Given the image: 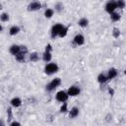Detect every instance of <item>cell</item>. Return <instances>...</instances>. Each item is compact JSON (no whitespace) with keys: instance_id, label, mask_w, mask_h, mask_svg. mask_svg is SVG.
I'll list each match as a JSON object with an SVG mask.
<instances>
[{"instance_id":"obj_1","label":"cell","mask_w":126,"mask_h":126,"mask_svg":"<svg viewBox=\"0 0 126 126\" xmlns=\"http://www.w3.org/2000/svg\"><path fill=\"white\" fill-rule=\"evenodd\" d=\"M59 71V66L55 62H48L44 66V73L46 75H53Z\"/></svg>"},{"instance_id":"obj_2","label":"cell","mask_w":126,"mask_h":126,"mask_svg":"<svg viewBox=\"0 0 126 126\" xmlns=\"http://www.w3.org/2000/svg\"><path fill=\"white\" fill-rule=\"evenodd\" d=\"M61 79L59 78V77H56V78H54V79H52L48 84H46V86H45V90H46V92H49V93H51V92H53V91H55L60 85H61Z\"/></svg>"},{"instance_id":"obj_3","label":"cell","mask_w":126,"mask_h":126,"mask_svg":"<svg viewBox=\"0 0 126 126\" xmlns=\"http://www.w3.org/2000/svg\"><path fill=\"white\" fill-rule=\"evenodd\" d=\"M63 27H64V25L61 24V23H56V24H54V25L51 27V30H50V36H51V38H56V37H58L59 32H60V31L62 30Z\"/></svg>"},{"instance_id":"obj_4","label":"cell","mask_w":126,"mask_h":126,"mask_svg":"<svg viewBox=\"0 0 126 126\" xmlns=\"http://www.w3.org/2000/svg\"><path fill=\"white\" fill-rule=\"evenodd\" d=\"M69 98V94L67 93V91H64V90H61V91H58L56 94H55V99L61 103L63 102H66Z\"/></svg>"},{"instance_id":"obj_5","label":"cell","mask_w":126,"mask_h":126,"mask_svg":"<svg viewBox=\"0 0 126 126\" xmlns=\"http://www.w3.org/2000/svg\"><path fill=\"white\" fill-rule=\"evenodd\" d=\"M117 9V5H116V0H108L104 6V10L106 13H108L109 15L111 13H113L114 11H116Z\"/></svg>"},{"instance_id":"obj_6","label":"cell","mask_w":126,"mask_h":126,"mask_svg":"<svg viewBox=\"0 0 126 126\" xmlns=\"http://www.w3.org/2000/svg\"><path fill=\"white\" fill-rule=\"evenodd\" d=\"M41 7H42V5H41V3L39 1H36V0L35 1H32L28 5V11H30V12H35V11L40 10Z\"/></svg>"},{"instance_id":"obj_7","label":"cell","mask_w":126,"mask_h":126,"mask_svg":"<svg viewBox=\"0 0 126 126\" xmlns=\"http://www.w3.org/2000/svg\"><path fill=\"white\" fill-rule=\"evenodd\" d=\"M67 93H68L69 96H77V95L80 94V93H81V89H80V87L74 85V86H71V87L68 88Z\"/></svg>"},{"instance_id":"obj_8","label":"cell","mask_w":126,"mask_h":126,"mask_svg":"<svg viewBox=\"0 0 126 126\" xmlns=\"http://www.w3.org/2000/svg\"><path fill=\"white\" fill-rule=\"evenodd\" d=\"M73 41H74V43H75L76 45L81 46V45H84V44H85L86 39H85V36H84L82 33H77V34L74 36Z\"/></svg>"},{"instance_id":"obj_9","label":"cell","mask_w":126,"mask_h":126,"mask_svg":"<svg viewBox=\"0 0 126 126\" xmlns=\"http://www.w3.org/2000/svg\"><path fill=\"white\" fill-rule=\"evenodd\" d=\"M20 52H21V45H19V44L14 43L9 47V53L13 56H16Z\"/></svg>"},{"instance_id":"obj_10","label":"cell","mask_w":126,"mask_h":126,"mask_svg":"<svg viewBox=\"0 0 126 126\" xmlns=\"http://www.w3.org/2000/svg\"><path fill=\"white\" fill-rule=\"evenodd\" d=\"M10 104H11L12 107H14V108H18V107H20V106L23 104V100H22L19 96H14L13 98H11V100H10Z\"/></svg>"},{"instance_id":"obj_11","label":"cell","mask_w":126,"mask_h":126,"mask_svg":"<svg viewBox=\"0 0 126 126\" xmlns=\"http://www.w3.org/2000/svg\"><path fill=\"white\" fill-rule=\"evenodd\" d=\"M79 113H80V109H79V107H77V106L71 107V109H69V111H68L69 118H71V119H74V118L78 117Z\"/></svg>"},{"instance_id":"obj_12","label":"cell","mask_w":126,"mask_h":126,"mask_svg":"<svg viewBox=\"0 0 126 126\" xmlns=\"http://www.w3.org/2000/svg\"><path fill=\"white\" fill-rule=\"evenodd\" d=\"M20 32H21V28H20L18 25H13V26L10 27L8 32H9V34H10L11 36H15V35H17Z\"/></svg>"},{"instance_id":"obj_13","label":"cell","mask_w":126,"mask_h":126,"mask_svg":"<svg viewBox=\"0 0 126 126\" xmlns=\"http://www.w3.org/2000/svg\"><path fill=\"white\" fill-rule=\"evenodd\" d=\"M106 75H107V77H108V80H112V79H114V78L117 77V75H118V71H117L116 68L111 67V68L108 69Z\"/></svg>"},{"instance_id":"obj_14","label":"cell","mask_w":126,"mask_h":126,"mask_svg":"<svg viewBox=\"0 0 126 126\" xmlns=\"http://www.w3.org/2000/svg\"><path fill=\"white\" fill-rule=\"evenodd\" d=\"M96 81L99 83V84H105L107 81H109L108 80V77H107V75L105 74V73H99L98 75H97V77H96Z\"/></svg>"},{"instance_id":"obj_15","label":"cell","mask_w":126,"mask_h":126,"mask_svg":"<svg viewBox=\"0 0 126 126\" xmlns=\"http://www.w3.org/2000/svg\"><path fill=\"white\" fill-rule=\"evenodd\" d=\"M41 59L42 61H44L45 63H48V62H51V59H52V52H49V51H45L42 53L41 55Z\"/></svg>"},{"instance_id":"obj_16","label":"cell","mask_w":126,"mask_h":126,"mask_svg":"<svg viewBox=\"0 0 126 126\" xmlns=\"http://www.w3.org/2000/svg\"><path fill=\"white\" fill-rule=\"evenodd\" d=\"M54 13H55V10L52 9V8H46L44 10V17L46 19H51L53 16H54Z\"/></svg>"},{"instance_id":"obj_17","label":"cell","mask_w":126,"mask_h":126,"mask_svg":"<svg viewBox=\"0 0 126 126\" xmlns=\"http://www.w3.org/2000/svg\"><path fill=\"white\" fill-rule=\"evenodd\" d=\"M89 19H87L86 17H82L79 21H78V25L81 27V28H87L88 26H89Z\"/></svg>"},{"instance_id":"obj_18","label":"cell","mask_w":126,"mask_h":126,"mask_svg":"<svg viewBox=\"0 0 126 126\" xmlns=\"http://www.w3.org/2000/svg\"><path fill=\"white\" fill-rule=\"evenodd\" d=\"M26 56H27L26 53L20 52V53H18V54L15 56V59H16V61L19 62V63H24V62L26 61Z\"/></svg>"},{"instance_id":"obj_19","label":"cell","mask_w":126,"mask_h":126,"mask_svg":"<svg viewBox=\"0 0 126 126\" xmlns=\"http://www.w3.org/2000/svg\"><path fill=\"white\" fill-rule=\"evenodd\" d=\"M29 59H30V61H32V62H37V61L39 60V53L36 52V51H33V52L30 53Z\"/></svg>"},{"instance_id":"obj_20","label":"cell","mask_w":126,"mask_h":126,"mask_svg":"<svg viewBox=\"0 0 126 126\" xmlns=\"http://www.w3.org/2000/svg\"><path fill=\"white\" fill-rule=\"evenodd\" d=\"M64 8H65V6H64V4H63L62 2H56V3L54 4V8H53V9L55 10V12L61 13V12H63Z\"/></svg>"},{"instance_id":"obj_21","label":"cell","mask_w":126,"mask_h":126,"mask_svg":"<svg viewBox=\"0 0 126 126\" xmlns=\"http://www.w3.org/2000/svg\"><path fill=\"white\" fill-rule=\"evenodd\" d=\"M120 19H121V14H120V13L114 11L113 13L110 14V20H111L112 22H118Z\"/></svg>"},{"instance_id":"obj_22","label":"cell","mask_w":126,"mask_h":126,"mask_svg":"<svg viewBox=\"0 0 126 126\" xmlns=\"http://www.w3.org/2000/svg\"><path fill=\"white\" fill-rule=\"evenodd\" d=\"M9 20H10V16H9L8 13L2 12V13L0 14V21H1L2 23H7V22H9Z\"/></svg>"},{"instance_id":"obj_23","label":"cell","mask_w":126,"mask_h":126,"mask_svg":"<svg viewBox=\"0 0 126 126\" xmlns=\"http://www.w3.org/2000/svg\"><path fill=\"white\" fill-rule=\"evenodd\" d=\"M68 31H69V28L67 27V26H64L63 28H62V30L60 31V32H59V35H58V37H61V38H63V37H65L67 34H68Z\"/></svg>"},{"instance_id":"obj_24","label":"cell","mask_w":126,"mask_h":126,"mask_svg":"<svg viewBox=\"0 0 126 126\" xmlns=\"http://www.w3.org/2000/svg\"><path fill=\"white\" fill-rule=\"evenodd\" d=\"M112 36L114 37V38H118L119 36H120V34H121V32H120V30L117 28V27H114L113 29H112Z\"/></svg>"},{"instance_id":"obj_25","label":"cell","mask_w":126,"mask_h":126,"mask_svg":"<svg viewBox=\"0 0 126 126\" xmlns=\"http://www.w3.org/2000/svg\"><path fill=\"white\" fill-rule=\"evenodd\" d=\"M116 5H117V9L123 10L126 7V1L125 0H116Z\"/></svg>"},{"instance_id":"obj_26","label":"cell","mask_w":126,"mask_h":126,"mask_svg":"<svg viewBox=\"0 0 126 126\" xmlns=\"http://www.w3.org/2000/svg\"><path fill=\"white\" fill-rule=\"evenodd\" d=\"M59 110H60L61 113H66V112H68V111H69V109H68V103H67V102H63V103L61 104Z\"/></svg>"},{"instance_id":"obj_27","label":"cell","mask_w":126,"mask_h":126,"mask_svg":"<svg viewBox=\"0 0 126 126\" xmlns=\"http://www.w3.org/2000/svg\"><path fill=\"white\" fill-rule=\"evenodd\" d=\"M52 45L50 44V43H47L46 45H45V48H44V50L45 51H49V52H52Z\"/></svg>"},{"instance_id":"obj_28","label":"cell","mask_w":126,"mask_h":126,"mask_svg":"<svg viewBox=\"0 0 126 126\" xmlns=\"http://www.w3.org/2000/svg\"><path fill=\"white\" fill-rule=\"evenodd\" d=\"M9 125H10V126H21V123H20L19 121L13 120V121H11V122L9 123Z\"/></svg>"},{"instance_id":"obj_29","label":"cell","mask_w":126,"mask_h":126,"mask_svg":"<svg viewBox=\"0 0 126 126\" xmlns=\"http://www.w3.org/2000/svg\"><path fill=\"white\" fill-rule=\"evenodd\" d=\"M7 115H8V118L9 119H12L13 113H12V108L11 107H8V109H7Z\"/></svg>"},{"instance_id":"obj_30","label":"cell","mask_w":126,"mask_h":126,"mask_svg":"<svg viewBox=\"0 0 126 126\" xmlns=\"http://www.w3.org/2000/svg\"><path fill=\"white\" fill-rule=\"evenodd\" d=\"M28 47L26 46V45H21V52H23V53H26V54H28Z\"/></svg>"},{"instance_id":"obj_31","label":"cell","mask_w":126,"mask_h":126,"mask_svg":"<svg viewBox=\"0 0 126 126\" xmlns=\"http://www.w3.org/2000/svg\"><path fill=\"white\" fill-rule=\"evenodd\" d=\"M108 94H109L110 95H113V94H114V90H113L112 88H108Z\"/></svg>"},{"instance_id":"obj_32","label":"cell","mask_w":126,"mask_h":126,"mask_svg":"<svg viewBox=\"0 0 126 126\" xmlns=\"http://www.w3.org/2000/svg\"><path fill=\"white\" fill-rule=\"evenodd\" d=\"M3 29H4V28H3V25L1 24V25H0V32H3Z\"/></svg>"},{"instance_id":"obj_33","label":"cell","mask_w":126,"mask_h":126,"mask_svg":"<svg viewBox=\"0 0 126 126\" xmlns=\"http://www.w3.org/2000/svg\"><path fill=\"white\" fill-rule=\"evenodd\" d=\"M124 75L126 76V68H125V70H124Z\"/></svg>"}]
</instances>
